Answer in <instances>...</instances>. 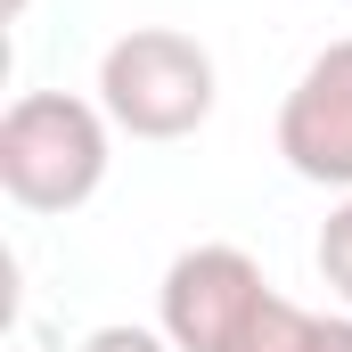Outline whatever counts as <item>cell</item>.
Returning a JSON list of instances; mask_svg holds the SVG:
<instances>
[{
	"label": "cell",
	"instance_id": "52a82bcc",
	"mask_svg": "<svg viewBox=\"0 0 352 352\" xmlns=\"http://www.w3.org/2000/svg\"><path fill=\"white\" fill-rule=\"evenodd\" d=\"M82 352H180V344L164 328H123V320H115V328H90Z\"/></svg>",
	"mask_w": 352,
	"mask_h": 352
},
{
	"label": "cell",
	"instance_id": "3957f363",
	"mask_svg": "<svg viewBox=\"0 0 352 352\" xmlns=\"http://www.w3.org/2000/svg\"><path fill=\"white\" fill-rule=\"evenodd\" d=\"M263 295L270 278L246 246H188L164 270V336L180 352H230V336L246 328V311Z\"/></svg>",
	"mask_w": 352,
	"mask_h": 352
},
{
	"label": "cell",
	"instance_id": "7a4b0ae2",
	"mask_svg": "<svg viewBox=\"0 0 352 352\" xmlns=\"http://www.w3.org/2000/svg\"><path fill=\"white\" fill-rule=\"evenodd\" d=\"M98 107L131 140H188L213 115V58L180 25H131L98 58Z\"/></svg>",
	"mask_w": 352,
	"mask_h": 352
},
{
	"label": "cell",
	"instance_id": "8992f818",
	"mask_svg": "<svg viewBox=\"0 0 352 352\" xmlns=\"http://www.w3.org/2000/svg\"><path fill=\"white\" fill-rule=\"evenodd\" d=\"M320 278H328V295L352 303V197L320 221Z\"/></svg>",
	"mask_w": 352,
	"mask_h": 352
},
{
	"label": "cell",
	"instance_id": "ba28073f",
	"mask_svg": "<svg viewBox=\"0 0 352 352\" xmlns=\"http://www.w3.org/2000/svg\"><path fill=\"white\" fill-rule=\"evenodd\" d=\"M311 352H352V311H320V336Z\"/></svg>",
	"mask_w": 352,
	"mask_h": 352
},
{
	"label": "cell",
	"instance_id": "5b68a950",
	"mask_svg": "<svg viewBox=\"0 0 352 352\" xmlns=\"http://www.w3.org/2000/svg\"><path fill=\"white\" fill-rule=\"evenodd\" d=\"M311 336H320V311H303V303H287L270 287L263 303L246 311V328L230 336V352H311Z\"/></svg>",
	"mask_w": 352,
	"mask_h": 352
},
{
	"label": "cell",
	"instance_id": "277c9868",
	"mask_svg": "<svg viewBox=\"0 0 352 352\" xmlns=\"http://www.w3.org/2000/svg\"><path fill=\"white\" fill-rule=\"evenodd\" d=\"M278 156L311 188L352 197V41H328L278 107Z\"/></svg>",
	"mask_w": 352,
	"mask_h": 352
},
{
	"label": "cell",
	"instance_id": "6da1fadb",
	"mask_svg": "<svg viewBox=\"0 0 352 352\" xmlns=\"http://www.w3.org/2000/svg\"><path fill=\"white\" fill-rule=\"evenodd\" d=\"M107 180V107L74 90H25L0 115V188L25 213H74Z\"/></svg>",
	"mask_w": 352,
	"mask_h": 352
},
{
	"label": "cell",
	"instance_id": "9c48e42d",
	"mask_svg": "<svg viewBox=\"0 0 352 352\" xmlns=\"http://www.w3.org/2000/svg\"><path fill=\"white\" fill-rule=\"evenodd\" d=\"M0 16H25V0H0Z\"/></svg>",
	"mask_w": 352,
	"mask_h": 352
}]
</instances>
